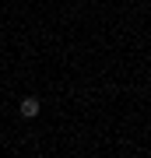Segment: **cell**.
<instances>
[{"mask_svg":"<svg viewBox=\"0 0 151 158\" xmlns=\"http://www.w3.org/2000/svg\"><path fill=\"white\" fill-rule=\"evenodd\" d=\"M21 116L25 119H35V116H39V98H35V95L21 98Z\"/></svg>","mask_w":151,"mask_h":158,"instance_id":"obj_1","label":"cell"}]
</instances>
